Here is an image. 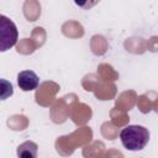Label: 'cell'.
<instances>
[{
    "label": "cell",
    "mask_w": 158,
    "mask_h": 158,
    "mask_svg": "<svg viewBox=\"0 0 158 158\" xmlns=\"http://www.w3.org/2000/svg\"><path fill=\"white\" fill-rule=\"evenodd\" d=\"M74 4L77 6H79L80 9H84V10H89L91 9L93 6H95L100 0H73Z\"/></svg>",
    "instance_id": "obj_5"
},
{
    "label": "cell",
    "mask_w": 158,
    "mask_h": 158,
    "mask_svg": "<svg viewBox=\"0 0 158 158\" xmlns=\"http://www.w3.org/2000/svg\"><path fill=\"white\" fill-rule=\"evenodd\" d=\"M40 78L33 70H22L17 74V85L22 91H32L37 89Z\"/></svg>",
    "instance_id": "obj_3"
},
{
    "label": "cell",
    "mask_w": 158,
    "mask_h": 158,
    "mask_svg": "<svg viewBox=\"0 0 158 158\" xmlns=\"http://www.w3.org/2000/svg\"><path fill=\"white\" fill-rule=\"evenodd\" d=\"M17 156L19 157H27V158H35L37 156V144L35 142L27 141L19 146L17 148Z\"/></svg>",
    "instance_id": "obj_4"
},
{
    "label": "cell",
    "mask_w": 158,
    "mask_h": 158,
    "mask_svg": "<svg viewBox=\"0 0 158 158\" xmlns=\"http://www.w3.org/2000/svg\"><path fill=\"white\" fill-rule=\"evenodd\" d=\"M19 32L16 25L6 16H0V51L5 52L17 43Z\"/></svg>",
    "instance_id": "obj_2"
},
{
    "label": "cell",
    "mask_w": 158,
    "mask_h": 158,
    "mask_svg": "<svg viewBox=\"0 0 158 158\" xmlns=\"http://www.w3.org/2000/svg\"><path fill=\"white\" fill-rule=\"evenodd\" d=\"M122 146L128 151H141L149 141V131L141 125H128L120 132Z\"/></svg>",
    "instance_id": "obj_1"
}]
</instances>
